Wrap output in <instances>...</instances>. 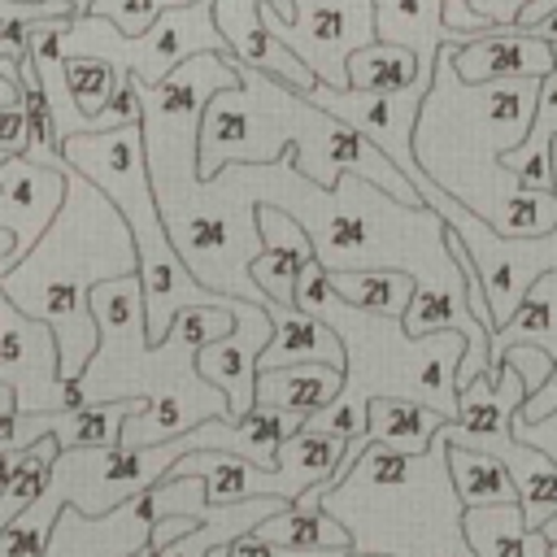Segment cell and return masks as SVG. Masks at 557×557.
I'll use <instances>...</instances> for the list:
<instances>
[{
  "instance_id": "obj_44",
  "label": "cell",
  "mask_w": 557,
  "mask_h": 557,
  "mask_svg": "<svg viewBox=\"0 0 557 557\" xmlns=\"http://www.w3.org/2000/svg\"><path fill=\"white\" fill-rule=\"evenodd\" d=\"M4 161H9V157H0V165H4Z\"/></svg>"
},
{
  "instance_id": "obj_43",
  "label": "cell",
  "mask_w": 557,
  "mask_h": 557,
  "mask_svg": "<svg viewBox=\"0 0 557 557\" xmlns=\"http://www.w3.org/2000/svg\"><path fill=\"white\" fill-rule=\"evenodd\" d=\"M131 557H152V544H148V548H139V553H131Z\"/></svg>"
},
{
  "instance_id": "obj_40",
  "label": "cell",
  "mask_w": 557,
  "mask_h": 557,
  "mask_svg": "<svg viewBox=\"0 0 557 557\" xmlns=\"http://www.w3.org/2000/svg\"><path fill=\"white\" fill-rule=\"evenodd\" d=\"M9 248H13V235H9V231H4V226H0V257H4V252H9Z\"/></svg>"
},
{
  "instance_id": "obj_9",
  "label": "cell",
  "mask_w": 557,
  "mask_h": 557,
  "mask_svg": "<svg viewBox=\"0 0 557 557\" xmlns=\"http://www.w3.org/2000/svg\"><path fill=\"white\" fill-rule=\"evenodd\" d=\"M265 30L287 44L318 83L344 91L348 83V57L379 39V9L374 0H296V13L283 17L274 4L257 9Z\"/></svg>"
},
{
  "instance_id": "obj_15",
  "label": "cell",
  "mask_w": 557,
  "mask_h": 557,
  "mask_svg": "<svg viewBox=\"0 0 557 557\" xmlns=\"http://www.w3.org/2000/svg\"><path fill=\"white\" fill-rule=\"evenodd\" d=\"M152 522H157L152 487L100 518H87L70 505V509H61V518L48 535V548L39 557H131V553L148 548Z\"/></svg>"
},
{
  "instance_id": "obj_45",
  "label": "cell",
  "mask_w": 557,
  "mask_h": 557,
  "mask_svg": "<svg viewBox=\"0 0 557 557\" xmlns=\"http://www.w3.org/2000/svg\"><path fill=\"white\" fill-rule=\"evenodd\" d=\"M553 557H557V544H553Z\"/></svg>"
},
{
  "instance_id": "obj_33",
  "label": "cell",
  "mask_w": 557,
  "mask_h": 557,
  "mask_svg": "<svg viewBox=\"0 0 557 557\" xmlns=\"http://www.w3.org/2000/svg\"><path fill=\"white\" fill-rule=\"evenodd\" d=\"M226 553L231 557H348L352 548H283V544H270L257 531H248V535L231 540Z\"/></svg>"
},
{
  "instance_id": "obj_25",
  "label": "cell",
  "mask_w": 557,
  "mask_h": 557,
  "mask_svg": "<svg viewBox=\"0 0 557 557\" xmlns=\"http://www.w3.org/2000/svg\"><path fill=\"white\" fill-rule=\"evenodd\" d=\"M553 139H557V70L544 74V83H540L531 135H527L518 148L500 152V165H505L522 187H553Z\"/></svg>"
},
{
  "instance_id": "obj_26",
  "label": "cell",
  "mask_w": 557,
  "mask_h": 557,
  "mask_svg": "<svg viewBox=\"0 0 557 557\" xmlns=\"http://www.w3.org/2000/svg\"><path fill=\"white\" fill-rule=\"evenodd\" d=\"M431 78L435 74H426L422 61H418V52L405 48V44L374 39V44H366V48H357L348 57V83L357 91H383V96H392V91H409L413 83H431Z\"/></svg>"
},
{
  "instance_id": "obj_28",
  "label": "cell",
  "mask_w": 557,
  "mask_h": 557,
  "mask_svg": "<svg viewBox=\"0 0 557 557\" xmlns=\"http://www.w3.org/2000/svg\"><path fill=\"white\" fill-rule=\"evenodd\" d=\"M331 274V270H326ZM331 287L361 313H383V318H405L418 278L405 270H335Z\"/></svg>"
},
{
  "instance_id": "obj_36",
  "label": "cell",
  "mask_w": 557,
  "mask_h": 557,
  "mask_svg": "<svg viewBox=\"0 0 557 557\" xmlns=\"http://www.w3.org/2000/svg\"><path fill=\"white\" fill-rule=\"evenodd\" d=\"M527 4H535V0H470V13L483 22H496V26H513Z\"/></svg>"
},
{
  "instance_id": "obj_31",
  "label": "cell",
  "mask_w": 557,
  "mask_h": 557,
  "mask_svg": "<svg viewBox=\"0 0 557 557\" xmlns=\"http://www.w3.org/2000/svg\"><path fill=\"white\" fill-rule=\"evenodd\" d=\"M65 74H70V91H74L83 117H91V126H96V117H100L104 104L113 100L122 74H117L109 61H100V57H70Z\"/></svg>"
},
{
  "instance_id": "obj_22",
  "label": "cell",
  "mask_w": 557,
  "mask_h": 557,
  "mask_svg": "<svg viewBox=\"0 0 557 557\" xmlns=\"http://www.w3.org/2000/svg\"><path fill=\"white\" fill-rule=\"evenodd\" d=\"M461 531H466V544L474 548V557H553L548 535L527 522L518 500L466 509Z\"/></svg>"
},
{
  "instance_id": "obj_41",
  "label": "cell",
  "mask_w": 557,
  "mask_h": 557,
  "mask_svg": "<svg viewBox=\"0 0 557 557\" xmlns=\"http://www.w3.org/2000/svg\"><path fill=\"white\" fill-rule=\"evenodd\" d=\"M553 191H557V139H553Z\"/></svg>"
},
{
  "instance_id": "obj_30",
  "label": "cell",
  "mask_w": 557,
  "mask_h": 557,
  "mask_svg": "<svg viewBox=\"0 0 557 557\" xmlns=\"http://www.w3.org/2000/svg\"><path fill=\"white\" fill-rule=\"evenodd\" d=\"M505 466H509V474L518 483V505H522L527 522L535 531H544V522L557 513V461L522 440V448Z\"/></svg>"
},
{
  "instance_id": "obj_19",
  "label": "cell",
  "mask_w": 557,
  "mask_h": 557,
  "mask_svg": "<svg viewBox=\"0 0 557 557\" xmlns=\"http://www.w3.org/2000/svg\"><path fill=\"white\" fill-rule=\"evenodd\" d=\"M257 226H261L265 252L248 270L265 296H274L278 305H296V278L313 261V239L292 213H283L274 205H257Z\"/></svg>"
},
{
  "instance_id": "obj_18",
  "label": "cell",
  "mask_w": 557,
  "mask_h": 557,
  "mask_svg": "<svg viewBox=\"0 0 557 557\" xmlns=\"http://www.w3.org/2000/svg\"><path fill=\"white\" fill-rule=\"evenodd\" d=\"M174 479L183 474H200L205 479V492H209V505H235V500H252V496H283V500H296L305 496V483L274 466H257L248 457H235V453H209V448H191L183 453L174 466H170Z\"/></svg>"
},
{
  "instance_id": "obj_37",
  "label": "cell",
  "mask_w": 557,
  "mask_h": 557,
  "mask_svg": "<svg viewBox=\"0 0 557 557\" xmlns=\"http://www.w3.org/2000/svg\"><path fill=\"white\" fill-rule=\"evenodd\" d=\"M196 527H200L196 518H161V522H152V540H148V544H152V553H157V548H165L170 540H178V535H187V531H196Z\"/></svg>"
},
{
  "instance_id": "obj_5",
  "label": "cell",
  "mask_w": 557,
  "mask_h": 557,
  "mask_svg": "<svg viewBox=\"0 0 557 557\" xmlns=\"http://www.w3.org/2000/svg\"><path fill=\"white\" fill-rule=\"evenodd\" d=\"M296 309L322 318L335 326V335L348 348L344 366V387L339 396L309 413L305 426L335 431L344 440L366 435L370 422V400L374 396H409L444 418L461 413V387H457V366L470 348L461 331H431V335H409L405 318H383V313H361L352 309L335 287L326 265L313 257L305 274L296 278Z\"/></svg>"
},
{
  "instance_id": "obj_27",
  "label": "cell",
  "mask_w": 557,
  "mask_h": 557,
  "mask_svg": "<svg viewBox=\"0 0 557 557\" xmlns=\"http://www.w3.org/2000/svg\"><path fill=\"white\" fill-rule=\"evenodd\" d=\"M448 474H453V487H457V496H461L466 509L518 500V483H513L509 466L496 453L448 444Z\"/></svg>"
},
{
  "instance_id": "obj_10",
  "label": "cell",
  "mask_w": 557,
  "mask_h": 557,
  "mask_svg": "<svg viewBox=\"0 0 557 557\" xmlns=\"http://www.w3.org/2000/svg\"><path fill=\"white\" fill-rule=\"evenodd\" d=\"M0 383L17 392V413L78 405L74 383L61 374L57 331L44 318L22 313L9 296H0Z\"/></svg>"
},
{
  "instance_id": "obj_11",
  "label": "cell",
  "mask_w": 557,
  "mask_h": 557,
  "mask_svg": "<svg viewBox=\"0 0 557 557\" xmlns=\"http://www.w3.org/2000/svg\"><path fill=\"white\" fill-rule=\"evenodd\" d=\"M431 83H413L409 91H392V96H383V91H357V87L335 91V87L318 83L309 91V100L322 104L326 113H335L339 122L357 126L366 139H374L400 165V174L413 183V174L422 170L418 157H413V131H418V113H422V100H426Z\"/></svg>"
},
{
  "instance_id": "obj_12",
  "label": "cell",
  "mask_w": 557,
  "mask_h": 557,
  "mask_svg": "<svg viewBox=\"0 0 557 557\" xmlns=\"http://www.w3.org/2000/svg\"><path fill=\"white\" fill-rule=\"evenodd\" d=\"M527 396H531L527 379L505 361L496 374H479L461 387V413L448 418L435 435H444L448 444L483 448V453H496L500 461H509L522 448V440L513 435V418L527 405Z\"/></svg>"
},
{
  "instance_id": "obj_38",
  "label": "cell",
  "mask_w": 557,
  "mask_h": 557,
  "mask_svg": "<svg viewBox=\"0 0 557 557\" xmlns=\"http://www.w3.org/2000/svg\"><path fill=\"white\" fill-rule=\"evenodd\" d=\"M26 91H22V78H17V65L0 57V104H22Z\"/></svg>"
},
{
  "instance_id": "obj_13",
  "label": "cell",
  "mask_w": 557,
  "mask_h": 557,
  "mask_svg": "<svg viewBox=\"0 0 557 557\" xmlns=\"http://www.w3.org/2000/svg\"><path fill=\"white\" fill-rule=\"evenodd\" d=\"M70 196V174L39 165L30 157H9L0 165V226L13 235V248L0 257V278L44 239Z\"/></svg>"
},
{
  "instance_id": "obj_1",
  "label": "cell",
  "mask_w": 557,
  "mask_h": 557,
  "mask_svg": "<svg viewBox=\"0 0 557 557\" xmlns=\"http://www.w3.org/2000/svg\"><path fill=\"white\" fill-rule=\"evenodd\" d=\"M205 191L231 213L257 222V205H274L292 213L309 239L313 257L335 270H405L422 287H457L461 265L448 252V222L422 205H400L379 183L344 170L335 187H318L296 165V148H287L270 165H222Z\"/></svg>"
},
{
  "instance_id": "obj_6",
  "label": "cell",
  "mask_w": 557,
  "mask_h": 557,
  "mask_svg": "<svg viewBox=\"0 0 557 557\" xmlns=\"http://www.w3.org/2000/svg\"><path fill=\"white\" fill-rule=\"evenodd\" d=\"M322 509L339 518L357 553L392 557H448L474 553L466 544V505L448 474V440L435 435L426 453L409 457L387 444H370L339 487L322 496Z\"/></svg>"
},
{
  "instance_id": "obj_24",
  "label": "cell",
  "mask_w": 557,
  "mask_h": 557,
  "mask_svg": "<svg viewBox=\"0 0 557 557\" xmlns=\"http://www.w3.org/2000/svg\"><path fill=\"white\" fill-rule=\"evenodd\" d=\"M448 418L422 400H409V396H374L370 400V422H366V435L374 444H387L396 453H426L435 431L444 426Z\"/></svg>"
},
{
  "instance_id": "obj_17",
  "label": "cell",
  "mask_w": 557,
  "mask_h": 557,
  "mask_svg": "<svg viewBox=\"0 0 557 557\" xmlns=\"http://www.w3.org/2000/svg\"><path fill=\"white\" fill-rule=\"evenodd\" d=\"M461 83H500V78H544L557 70L553 44L527 26H492L483 39L453 48Z\"/></svg>"
},
{
  "instance_id": "obj_34",
  "label": "cell",
  "mask_w": 557,
  "mask_h": 557,
  "mask_svg": "<svg viewBox=\"0 0 557 557\" xmlns=\"http://www.w3.org/2000/svg\"><path fill=\"white\" fill-rule=\"evenodd\" d=\"M26 144H30L26 100L22 104H0V157H26Z\"/></svg>"
},
{
  "instance_id": "obj_4",
  "label": "cell",
  "mask_w": 557,
  "mask_h": 557,
  "mask_svg": "<svg viewBox=\"0 0 557 557\" xmlns=\"http://www.w3.org/2000/svg\"><path fill=\"white\" fill-rule=\"evenodd\" d=\"M126 274H139V248L122 209L83 170H70V196L57 222L0 278V296L57 331L61 374L74 383L100 348L91 292Z\"/></svg>"
},
{
  "instance_id": "obj_8",
  "label": "cell",
  "mask_w": 557,
  "mask_h": 557,
  "mask_svg": "<svg viewBox=\"0 0 557 557\" xmlns=\"http://www.w3.org/2000/svg\"><path fill=\"white\" fill-rule=\"evenodd\" d=\"M61 52L65 57H100L117 74H139L144 83L170 78L187 57L196 52H231V44L218 30L213 0H191L157 13L139 35H122L117 22L83 9L65 17L61 26Z\"/></svg>"
},
{
  "instance_id": "obj_20",
  "label": "cell",
  "mask_w": 557,
  "mask_h": 557,
  "mask_svg": "<svg viewBox=\"0 0 557 557\" xmlns=\"http://www.w3.org/2000/svg\"><path fill=\"white\" fill-rule=\"evenodd\" d=\"M270 318H274V339L261 352V370L296 366V361H326L339 370L348 366V348L331 322H322L296 305H270Z\"/></svg>"
},
{
  "instance_id": "obj_23",
  "label": "cell",
  "mask_w": 557,
  "mask_h": 557,
  "mask_svg": "<svg viewBox=\"0 0 557 557\" xmlns=\"http://www.w3.org/2000/svg\"><path fill=\"white\" fill-rule=\"evenodd\" d=\"M513 344H540L557 357V270L540 274L531 283V292L522 296V305L513 309V318L500 331H492V370L487 374H496L505 366V352Z\"/></svg>"
},
{
  "instance_id": "obj_35",
  "label": "cell",
  "mask_w": 557,
  "mask_h": 557,
  "mask_svg": "<svg viewBox=\"0 0 557 557\" xmlns=\"http://www.w3.org/2000/svg\"><path fill=\"white\" fill-rule=\"evenodd\" d=\"M70 13H78L70 0H0V35H4V22L9 17L44 22V17H70Z\"/></svg>"
},
{
  "instance_id": "obj_32",
  "label": "cell",
  "mask_w": 557,
  "mask_h": 557,
  "mask_svg": "<svg viewBox=\"0 0 557 557\" xmlns=\"http://www.w3.org/2000/svg\"><path fill=\"white\" fill-rule=\"evenodd\" d=\"M174 4H191V0H91V13L117 22L122 35H139L157 13L174 9Z\"/></svg>"
},
{
  "instance_id": "obj_42",
  "label": "cell",
  "mask_w": 557,
  "mask_h": 557,
  "mask_svg": "<svg viewBox=\"0 0 557 557\" xmlns=\"http://www.w3.org/2000/svg\"><path fill=\"white\" fill-rule=\"evenodd\" d=\"M348 557H392V553H357V548H352Z\"/></svg>"
},
{
  "instance_id": "obj_29",
  "label": "cell",
  "mask_w": 557,
  "mask_h": 557,
  "mask_svg": "<svg viewBox=\"0 0 557 557\" xmlns=\"http://www.w3.org/2000/svg\"><path fill=\"white\" fill-rule=\"evenodd\" d=\"M257 535L270 544H283V548H352L348 527L339 518H331L322 505H305V500L283 505L274 518H265L257 527Z\"/></svg>"
},
{
  "instance_id": "obj_3",
  "label": "cell",
  "mask_w": 557,
  "mask_h": 557,
  "mask_svg": "<svg viewBox=\"0 0 557 557\" xmlns=\"http://www.w3.org/2000/svg\"><path fill=\"white\" fill-rule=\"evenodd\" d=\"M453 48L444 44L435 57V83L422 100L413 157L418 165L470 205L500 235H548L557 231V191L522 187L496 152L518 148L531 135L535 100L544 78H500V83H461L453 65Z\"/></svg>"
},
{
  "instance_id": "obj_46",
  "label": "cell",
  "mask_w": 557,
  "mask_h": 557,
  "mask_svg": "<svg viewBox=\"0 0 557 557\" xmlns=\"http://www.w3.org/2000/svg\"><path fill=\"white\" fill-rule=\"evenodd\" d=\"M87 9H91V0H87Z\"/></svg>"
},
{
  "instance_id": "obj_39",
  "label": "cell",
  "mask_w": 557,
  "mask_h": 557,
  "mask_svg": "<svg viewBox=\"0 0 557 557\" xmlns=\"http://www.w3.org/2000/svg\"><path fill=\"white\" fill-rule=\"evenodd\" d=\"M544 535H548V544H557V513L544 522Z\"/></svg>"
},
{
  "instance_id": "obj_14",
  "label": "cell",
  "mask_w": 557,
  "mask_h": 557,
  "mask_svg": "<svg viewBox=\"0 0 557 557\" xmlns=\"http://www.w3.org/2000/svg\"><path fill=\"white\" fill-rule=\"evenodd\" d=\"M270 339H274L270 309H261L252 300H239L235 305V326L200 348L196 366L209 383H218L231 396V418H244L257 405V370H261V352H265Z\"/></svg>"
},
{
  "instance_id": "obj_16",
  "label": "cell",
  "mask_w": 557,
  "mask_h": 557,
  "mask_svg": "<svg viewBox=\"0 0 557 557\" xmlns=\"http://www.w3.org/2000/svg\"><path fill=\"white\" fill-rule=\"evenodd\" d=\"M261 4H274L283 17L296 13V0H213V17H218L222 39L231 44V52H235L239 61H248V65H257V70L283 78L287 87H296V91L309 96V91L318 87V74H313L287 44H278V39L265 30V22H261V13H257Z\"/></svg>"
},
{
  "instance_id": "obj_2",
  "label": "cell",
  "mask_w": 557,
  "mask_h": 557,
  "mask_svg": "<svg viewBox=\"0 0 557 557\" xmlns=\"http://www.w3.org/2000/svg\"><path fill=\"white\" fill-rule=\"evenodd\" d=\"M235 305H191L174 318L161 344L148 339V305L139 274L100 283L91 292V313L100 322V348L87 370L74 379L78 405L135 400L148 409L131 413L122 426L126 448H148L187 435L209 418H231V396L209 383L196 366L200 348L235 326Z\"/></svg>"
},
{
  "instance_id": "obj_7",
  "label": "cell",
  "mask_w": 557,
  "mask_h": 557,
  "mask_svg": "<svg viewBox=\"0 0 557 557\" xmlns=\"http://www.w3.org/2000/svg\"><path fill=\"white\" fill-rule=\"evenodd\" d=\"M65 157L74 170H83L126 218L135 248H139V283H144V305H148V339L161 344L174 326V318L191 305H231L235 296H222L205 287L187 261L178 257L170 226L161 218L157 191H152V170L144 152V122L117 126V131H91V135H70Z\"/></svg>"
},
{
  "instance_id": "obj_21",
  "label": "cell",
  "mask_w": 557,
  "mask_h": 557,
  "mask_svg": "<svg viewBox=\"0 0 557 557\" xmlns=\"http://www.w3.org/2000/svg\"><path fill=\"white\" fill-rule=\"evenodd\" d=\"M344 387V370L326 361H296V366H274L257 370V405L278 409V413H318L326 409Z\"/></svg>"
}]
</instances>
